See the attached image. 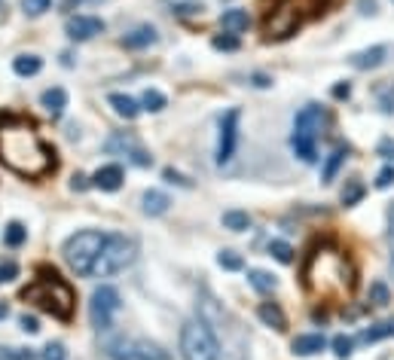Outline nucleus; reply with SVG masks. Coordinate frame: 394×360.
Listing matches in <instances>:
<instances>
[{
  "label": "nucleus",
  "instance_id": "f257e3e1",
  "mask_svg": "<svg viewBox=\"0 0 394 360\" xmlns=\"http://www.w3.org/2000/svg\"><path fill=\"white\" fill-rule=\"evenodd\" d=\"M0 162L22 178H46L55 171V150L25 116L0 113Z\"/></svg>",
  "mask_w": 394,
  "mask_h": 360
},
{
  "label": "nucleus",
  "instance_id": "f03ea898",
  "mask_svg": "<svg viewBox=\"0 0 394 360\" xmlns=\"http://www.w3.org/2000/svg\"><path fill=\"white\" fill-rule=\"evenodd\" d=\"M302 284L312 297L321 299H345L355 290V269L345 254L333 244H315L302 263Z\"/></svg>",
  "mask_w": 394,
  "mask_h": 360
},
{
  "label": "nucleus",
  "instance_id": "7ed1b4c3",
  "mask_svg": "<svg viewBox=\"0 0 394 360\" xmlns=\"http://www.w3.org/2000/svg\"><path fill=\"white\" fill-rule=\"evenodd\" d=\"M25 302H34L40 311L59 318V321H70L73 318V306H77V297H73L70 284L61 278L55 269H37V278L22 290Z\"/></svg>",
  "mask_w": 394,
  "mask_h": 360
},
{
  "label": "nucleus",
  "instance_id": "20e7f679",
  "mask_svg": "<svg viewBox=\"0 0 394 360\" xmlns=\"http://www.w3.org/2000/svg\"><path fill=\"white\" fill-rule=\"evenodd\" d=\"M330 123L327 110L318 104H306L293 119V135H290V147L302 162H315L318 159V141L324 135V128Z\"/></svg>",
  "mask_w": 394,
  "mask_h": 360
},
{
  "label": "nucleus",
  "instance_id": "39448f33",
  "mask_svg": "<svg viewBox=\"0 0 394 360\" xmlns=\"http://www.w3.org/2000/svg\"><path fill=\"white\" fill-rule=\"evenodd\" d=\"M107 235L95 232V229H82V232H73L68 242H64V260L77 275H92L95 272V263L101 256V247H104Z\"/></svg>",
  "mask_w": 394,
  "mask_h": 360
},
{
  "label": "nucleus",
  "instance_id": "423d86ee",
  "mask_svg": "<svg viewBox=\"0 0 394 360\" xmlns=\"http://www.w3.org/2000/svg\"><path fill=\"white\" fill-rule=\"evenodd\" d=\"M180 357L183 360H220V342L205 321H187L180 327Z\"/></svg>",
  "mask_w": 394,
  "mask_h": 360
},
{
  "label": "nucleus",
  "instance_id": "0eeeda50",
  "mask_svg": "<svg viewBox=\"0 0 394 360\" xmlns=\"http://www.w3.org/2000/svg\"><path fill=\"white\" fill-rule=\"evenodd\" d=\"M135 256H137L135 238H128V235H107V242H104V247H101V256H98L95 272H92V275L110 278V275H116V272H125L128 266L135 263Z\"/></svg>",
  "mask_w": 394,
  "mask_h": 360
},
{
  "label": "nucleus",
  "instance_id": "6e6552de",
  "mask_svg": "<svg viewBox=\"0 0 394 360\" xmlns=\"http://www.w3.org/2000/svg\"><path fill=\"white\" fill-rule=\"evenodd\" d=\"M119 309H123V297H119L116 287L101 284V287L92 290L89 318H92V327H95V330H110V324H113V315Z\"/></svg>",
  "mask_w": 394,
  "mask_h": 360
},
{
  "label": "nucleus",
  "instance_id": "1a4fd4ad",
  "mask_svg": "<svg viewBox=\"0 0 394 360\" xmlns=\"http://www.w3.org/2000/svg\"><path fill=\"white\" fill-rule=\"evenodd\" d=\"M104 150L110 156H125L132 165H137V168H150L153 165V156L144 150L141 141H137L135 135H128V132H113L104 141Z\"/></svg>",
  "mask_w": 394,
  "mask_h": 360
},
{
  "label": "nucleus",
  "instance_id": "9d476101",
  "mask_svg": "<svg viewBox=\"0 0 394 360\" xmlns=\"http://www.w3.org/2000/svg\"><path fill=\"white\" fill-rule=\"evenodd\" d=\"M238 123H242V110L238 107H229L223 119H220V135H217V165H226L229 159L235 156V147H238Z\"/></svg>",
  "mask_w": 394,
  "mask_h": 360
},
{
  "label": "nucleus",
  "instance_id": "9b49d317",
  "mask_svg": "<svg viewBox=\"0 0 394 360\" xmlns=\"http://www.w3.org/2000/svg\"><path fill=\"white\" fill-rule=\"evenodd\" d=\"M302 25V15H300V9H293L288 4H281V6H275L272 9V15H266V25H263V31L269 40H284V37H290V34H297V27Z\"/></svg>",
  "mask_w": 394,
  "mask_h": 360
},
{
  "label": "nucleus",
  "instance_id": "f8f14e48",
  "mask_svg": "<svg viewBox=\"0 0 394 360\" xmlns=\"http://www.w3.org/2000/svg\"><path fill=\"white\" fill-rule=\"evenodd\" d=\"M64 34H68L73 43H86L92 37L104 34V22H101L98 15H70L68 25H64Z\"/></svg>",
  "mask_w": 394,
  "mask_h": 360
},
{
  "label": "nucleus",
  "instance_id": "ddd939ff",
  "mask_svg": "<svg viewBox=\"0 0 394 360\" xmlns=\"http://www.w3.org/2000/svg\"><path fill=\"white\" fill-rule=\"evenodd\" d=\"M125 174L119 165H101V168L92 174V187L101 190V192H116L119 187H123Z\"/></svg>",
  "mask_w": 394,
  "mask_h": 360
},
{
  "label": "nucleus",
  "instance_id": "4468645a",
  "mask_svg": "<svg viewBox=\"0 0 394 360\" xmlns=\"http://www.w3.org/2000/svg\"><path fill=\"white\" fill-rule=\"evenodd\" d=\"M388 46H370V49H361V52H355L352 58V68L355 70H373V68H382L385 58H388Z\"/></svg>",
  "mask_w": 394,
  "mask_h": 360
},
{
  "label": "nucleus",
  "instance_id": "2eb2a0df",
  "mask_svg": "<svg viewBox=\"0 0 394 360\" xmlns=\"http://www.w3.org/2000/svg\"><path fill=\"white\" fill-rule=\"evenodd\" d=\"M156 40H159V34H156L153 25H137L128 34H123V46H125V49H147V46H153Z\"/></svg>",
  "mask_w": 394,
  "mask_h": 360
},
{
  "label": "nucleus",
  "instance_id": "dca6fc26",
  "mask_svg": "<svg viewBox=\"0 0 394 360\" xmlns=\"http://www.w3.org/2000/svg\"><path fill=\"white\" fill-rule=\"evenodd\" d=\"M327 348V339L321 333H306V336H297L290 342V352L297 357H312V354H321Z\"/></svg>",
  "mask_w": 394,
  "mask_h": 360
},
{
  "label": "nucleus",
  "instance_id": "f3484780",
  "mask_svg": "<svg viewBox=\"0 0 394 360\" xmlns=\"http://www.w3.org/2000/svg\"><path fill=\"white\" fill-rule=\"evenodd\" d=\"M107 101L113 107V113L123 119H137V113H141V101H135L132 95H123V92H113Z\"/></svg>",
  "mask_w": 394,
  "mask_h": 360
},
{
  "label": "nucleus",
  "instance_id": "a211bd4d",
  "mask_svg": "<svg viewBox=\"0 0 394 360\" xmlns=\"http://www.w3.org/2000/svg\"><path fill=\"white\" fill-rule=\"evenodd\" d=\"M257 315H260V321L266 327H272V330H288V318H284V311L278 302H260V309H257Z\"/></svg>",
  "mask_w": 394,
  "mask_h": 360
},
{
  "label": "nucleus",
  "instance_id": "6ab92c4d",
  "mask_svg": "<svg viewBox=\"0 0 394 360\" xmlns=\"http://www.w3.org/2000/svg\"><path fill=\"white\" fill-rule=\"evenodd\" d=\"M40 104H43V110H46L49 116H61L64 107H68V92L59 89V86L46 89L43 95H40Z\"/></svg>",
  "mask_w": 394,
  "mask_h": 360
},
{
  "label": "nucleus",
  "instance_id": "aec40b11",
  "mask_svg": "<svg viewBox=\"0 0 394 360\" xmlns=\"http://www.w3.org/2000/svg\"><path fill=\"white\" fill-rule=\"evenodd\" d=\"M394 336V318L391 321H379V324L361 330V336H357V342L364 345H373V342H382V339H391Z\"/></svg>",
  "mask_w": 394,
  "mask_h": 360
},
{
  "label": "nucleus",
  "instance_id": "412c9836",
  "mask_svg": "<svg viewBox=\"0 0 394 360\" xmlns=\"http://www.w3.org/2000/svg\"><path fill=\"white\" fill-rule=\"evenodd\" d=\"M247 25H251V18H247L245 9H226V13L220 15V27H223L226 34H242V31H247Z\"/></svg>",
  "mask_w": 394,
  "mask_h": 360
},
{
  "label": "nucleus",
  "instance_id": "4be33fe9",
  "mask_svg": "<svg viewBox=\"0 0 394 360\" xmlns=\"http://www.w3.org/2000/svg\"><path fill=\"white\" fill-rule=\"evenodd\" d=\"M141 201H144V214H150V217H162L165 211H168V205H171V199L165 196V192H159V190H147Z\"/></svg>",
  "mask_w": 394,
  "mask_h": 360
},
{
  "label": "nucleus",
  "instance_id": "5701e85b",
  "mask_svg": "<svg viewBox=\"0 0 394 360\" xmlns=\"http://www.w3.org/2000/svg\"><path fill=\"white\" fill-rule=\"evenodd\" d=\"M135 360H171L162 345L150 342V339H135Z\"/></svg>",
  "mask_w": 394,
  "mask_h": 360
},
{
  "label": "nucleus",
  "instance_id": "b1692460",
  "mask_svg": "<svg viewBox=\"0 0 394 360\" xmlns=\"http://www.w3.org/2000/svg\"><path fill=\"white\" fill-rule=\"evenodd\" d=\"M345 159H348V147H336V150L327 156L324 168H321V180H324V183L333 180V178H336V171L343 168V162H345Z\"/></svg>",
  "mask_w": 394,
  "mask_h": 360
},
{
  "label": "nucleus",
  "instance_id": "393cba45",
  "mask_svg": "<svg viewBox=\"0 0 394 360\" xmlns=\"http://www.w3.org/2000/svg\"><path fill=\"white\" fill-rule=\"evenodd\" d=\"M13 70L18 77H37L43 70V58L40 55H18V58H13Z\"/></svg>",
  "mask_w": 394,
  "mask_h": 360
},
{
  "label": "nucleus",
  "instance_id": "a878e982",
  "mask_svg": "<svg viewBox=\"0 0 394 360\" xmlns=\"http://www.w3.org/2000/svg\"><path fill=\"white\" fill-rule=\"evenodd\" d=\"M364 192H367V187H364L361 178H348L345 187H343V192H339V199H343L345 208H352V205H357V201L364 199Z\"/></svg>",
  "mask_w": 394,
  "mask_h": 360
},
{
  "label": "nucleus",
  "instance_id": "bb28decb",
  "mask_svg": "<svg viewBox=\"0 0 394 360\" xmlns=\"http://www.w3.org/2000/svg\"><path fill=\"white\" fill-rule=\"evenodd\" d=\"M247 281H251V287L257 293H272L275 287H278V278L269 275V272H263V269H251L247 272Z\"/></svg>",
  "mask_w": 394,
  "mask_h": 360
},
{
  "label": "nucleus",
  "instance_id": "cd10ccee",
  "mask_svg": "<svg viewBox=\"0 0 394 360\" xmlns=\"http://www.w3.org/2000/svg\"><path fill=\"white\" fill-rule=\"evenodd\" d=\"M25 242H27V229L18 223V220L6 223V229H4V244H6V247H22Z\"/></svg>",
  "mask_w": 394,
  "mask_h": 360
},
{
  "label": "nucleus",
  "instance_id": "c85d7f7f",
  "mask_svg": "<svg viewBox=\"0 0 394 360\" xmlns=\"http://www.w3.org/2000/svg\"><path fill=\"white\" fill-rule=\"evenodd\" d=\"M223 226L233 229V232H245V229H251V214L247 211H226Z\"/></svg>",
  "mask_w": 394,
  "mask_h": 360
},
{
  "label": "nucleus",
  "instance_id": "c756f323",
  "mask_svg": "<svg viewBox=\"0 0 394 360\" xmlns=\"http://www.w3.org/2000/svg\"><path fill=\"white\" fill-rule=\"evenodd\" d=\"M165 95L159 89H144V95H141V110H150V113H159V110H165Z\"/></svg>",
  "mask_w": 394,
  "mask_h": 360
},
{
  "label": "nucleus",
  "instance_id": "7c9ffc66",
  "mask_svg": "<svg viewBox=\"0 0 394 360\" xmlns=\"http://www.w3.org/2000/svg\"><path fill=\"white\" fill-rule=\"evenodd\" d=\"M269 254L278 263H293V247L288 242H281V238H272V242H269Z\"/></svg>",
  "mask_w": 394,
  "mask_h": 360
},
{
  "label": "nucleus",
  "instance_id": "2f4dec72",
  "mask_svg": "<svg viewBox=\"0 0 394 360\" xmlns=\"http://www.w3.org/2000/svg\"><path fill=\"white\" fill-rule=\"evenodd\" d=\"M333 354L339 357V360H348L352 357V348H355V339L352 336H345V333H339V336H333Z\"/></svg>",
  "mask_w": 394,
  "mask_h": 360
},
{
  "label": "nucleus",
  "instance_id": "473e14b6",
  "mask_svg": "<svg viewBox=\"0 0 394 360\" xmlns=\"http://www.w3.org/2000/svg\"><path fill=\"white\" fill-rule=\"evenodd\" d=\"M370 302L373 306H388L391 302V290L385 287V281H373L370 284Z\"/></svg>",
  "mask_w": 394,
  "mask_h": 360
},
{
  "label": "nucleus",
  "instance_id": "72a5a7b5",
  "mask_svg": "<svg viewBox=\"0 0 394 360\" xmlns=\"http://www.w3.org/2000/svg\"><path fill=\"white\" fill-rule=\"evenodd\" d=\"M217 263L223 266V269H229V272H238V269H245V260H242V256H238L235 251H223V254L217 256Z\"/></svg>",
  "mask_w": 394,
  "mask_h": 360
},
{
  "label": "nucleus",
  "instance_id": "f704fd0d",
  "mask_svg": "<svg viewBox=\"0 0 394 360\" xmlns=\"http://www.w3.org/2000/svg\"><path fill=\"white\" fill-rule=\"evenodd\" d=\"M238 37L235 34H220V37H214V49H220V52H235L238 49Z\"/></svg>",
  "mask_w": 394,
  "mask_h": 360
},
{
  "label": "nucleus",
  "instance_id": "c9c22d12",
  "mask_svg": "<svg viewBox=\"0 0 394 360\" xmlns=\"http://www.w3.org/2000/svg\"><path fill=\"white\" fill-rule=\"evenodd\" d=\"M52 6V0H22V9L27 15H43Z\"/></svg>",
  "mask_w": 394,
  "mask_h": 360
},
{
  "label": "nucleus",
  "instance_id": "e433bc0d",
  "mask_svg": "<svg viewBox=\"0 0 394 360\" xmlns=\"http://www.w3.org/2000/svg\"><path fill=\"white\" fill-rule=\"evenodd\" d=\"M394 187V165H385V168L376 174V190H388Z\"/></svg>",
  "mask_w": 394,
  "mask_h": 360
},
{
  "label": "nucleus",
  "instance_id": "4c0bfd02",
  "mask_svg": "<svg viewBox=\"0 0 394 360\" xmlns=\"http://www.w3.org/2000/svg\"><path fill=\"white\" fill-rule=\"evenodd\" d=\"M43 360H68V352H64L61 342H49L43 352Z\"/></svg>",
  "mask_w": 394,
  "mask_h": 360
},
{
  "label": "nucleus",
  "instance_id": "58836bf2",
  "mask_svg": "<svg viewBox=\"0 0 394 360\" xmlns=\"http://www.w3.org/2000/svg\"><path fill=\"white\" fill-rule=\"evenodd\" d=\"M0 360H37L31 352H18V348H0Z\"/></svg>",
  "mask_w": 394,
  "mask_h": 360
},
{
  "label": "nucleus",
  "instance_id": "ea45409f",
  "mask_svg": "<svg viewBox=\"0 0 394 360\" xmlns=\"http://www.w3.org/2000/svg\"><path fill=\"white\" fill-rule=\"evenodd\" d=\"M162 178L168 180V183H178V187H183V190H190V187H192V180H187L183 174H178L174 168H165V171H162Z\"/></svg>",
  "mask_w": 394,
  "mask_h": 360
},
{
  "label": "nucleus",
  "instance_id": "a19ab883",
  "mask_svg": "<svg viewBox=\"0 0 394 360\" xmlns=\"http://www.w3.org/2000/svg\"><path fill=\"white\" fill-rule=\"evenodd\" d=\"M18 324H22L25 333H40V321H37L34 315H22L18 318Z\"/></svg>",
  "mask_w": 394,
  "mask_h": 360
},
{
  "label": "nucleus",
  "instance_id": "79ce46f5",
  "mask_svg": "<svg viewBox=\"0 0 394 360\" xmlns=\"http://www.w3.org/2000/svg\"><path fill=\"white\" fill-rule=\"evenodd\" d=\"M376 153H379L382 159H394V141L391 137H382L379 147H376Z\"/></svg>",
  "mask_w": 394,
  "mask_h": 360
},
{
  "label": "nucleus",
  "instance_id": "37998d69",
  "mask_svg": "<svg viewBox=\"0 0 394 360\" xmlns=\"http://www.w3.org/2000/svg\"><path fill=\"white\" fill-rule=\"evenodd\" d=\"M18 275V266L16 263H0V284L4 281H13Z\"/></svg>",
  "mask_w": 394,
  "mask_h": 360
},
{
  "label": "nucleus",
  "instance_id": "c03bdc74",
  "mask_svg": "<svg viewBox=\"0 0 394 360\" xmlns=\"http://www.w3.org/2000/svg\"><path fill=\"white\" fill-rule=\"evenodd\" d=\"M376 6H379L376 0H357V13H361V15H376V13H379Z\"/></svg>",
  "mask_w": 394,
  "mask_h": 360
},
{
  "label": "nucleus",
  "instance_id": "a18cd8bd",
  "mask_svg": "<svg viewBox=\"0 0 394 360\" xmlns=\"http://www.w3.org/2000/svg\"><path fill=\"white\" fill-rule=\"evenodd\" d=\"M199 4H178V6H174V13H178V15H196L199 13Z\"/></svg>",
  "mask_w": 394,
  "mask_h": 360
},
{
  "label": "nucleus",
  "instance_id": "49530a36",
  "mask_svg": "<svg viewBox=\"0 0 394 360\" xmlns=\"http://www.w3.org/2000/svg\"><path fill=\"white\" fill-rule=\"evenodd\" d=\"M86 4H101V0H61V6L68 9V13H73V9L86 6Z\"/></svg>",
  "mask_w": 394,
  "mask_h": 360
},
{
  "label": "nucleus",
  "instance_id": "de8ad7c7",
  "mask_svg": "<svg viewBox=\"0 0 394 360\" xmlns=\"http://www.w3.org/2000/svg\"><path fill=\"white\" fill-rule=\"evenodd\" d=\"M251 82L254 86H260V89H266V86H272V77H266V73H251Z\"/></svg>",
  "mask_w": 394,
  "mask_h": 360
},
{
  "label": "nucleus",
  "instance_id": "09e8293b",
  "mask_svg": "<svg viewBox=\"0 0 394 360\" xmlns=\"http://www.w3.org/2000/svg\"><path fill=\"white\" fill-rule=\"evenodd\" d=\"M348 95H352V86H348V82H339V86H333V98L343 101V98H348Z\"/></svg>",
  "mask_w": 394,
  "mask_h": 360
},
{
  "label": "nucleus",
  "instance_id": "8fccbe9b",
  "mask_svg": "<svg viewBox=\"0 0 394 360\" xmlns=\"http://www.w3.org/2000/svg\"><path fill=\"white\" fill-rule=\"evenodd\" d=\"M70 187H73V190H77V192H82V190H86V187H89V183H86V178H82V174H73V180H70Z\"/></svg>",
  "mask_w": 394,
  "mask_h": 360
},
{
  "label": "nucleus",
  "instance_id": "3c124183",
  "mask_svg": "<svg viewBox=\"0 0 394 360\" xmlns=\"http://www.w3.org/2000/svg\"><path fill=\"white\" fill-rule=\"evenodd\" d=\"M339 4V0H321L318 4V15H324V13H330V9H333Z\"/></svg>",
  "mask_w": 394,
  "mask_h": 360
},
{
  "label": "nucleus",
  "instance_id": "603ef678",
  "mask_svg": "<svg viewBox=\"0 0 394 360\" xmlns=\"http://www.w3.org/2000/svg\"><path fill=\"white\" fill-rule=\"evenodd\" d=\"M9 315V309H6V302H0V321H4Z\"/></svg>",
  "mask_w": 394,
  "mask_h": 360
},
{
  "label": "nucleus",
  "instance_id": "864d4df0",
  "mask_svg": "<svg viewBox=\"0 0 394 360\" xmlns=\"http://www.w3.org/2000/svg\"><path fill=\"white\" fill-rule=\"evenodd\" d=\"M394 220V217H391ZM391 238H394V223H391ZM391 269H394V256H391Z\"/></svg>",
  "mask_w": 394,
  "mask_h": 360
}]
</instances>
